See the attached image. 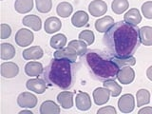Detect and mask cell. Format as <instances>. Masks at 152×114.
Instances as JSON below:
<instances>
[{"label": "cell", "instance_id": "27", "mask_svg": "<svg viewBox=\"0 0 152 114\" xmlns=\"http://www.w3.org/2000/svg\"><path fill=\"white\" fill-rule=\"evenodd\" d=\"M103 86L104 88H107L109 91H110V95L112 97H118L119 95L122 93V86L119 85L115 80L112 78L107 79L103 81Z\"/></svg>", "mask_w": 152, "mask_h": 114}, {"label": "cell", "instance_id": "32", "mask_svg": "<svg viewBox=\"0 0 152 114\" xmlns=\"http://www.w3.org/2000/svg\"><path fill=\"white\" fill-rule=\"evenodd\" d=\"M129 8V2L127 0H113L111 3V10L114 13L122 14Z\"/></svg>", "mask_w": 152, "mask_h": 114}, {"label": "cell", "instance_id": "39", "mask_svg": "<svg viewBox=\"0 0 152 114\" xmlns=\"http://www.w3.org/2000/svg\"><path fill=\"white\" fill-rule=\"evenodd\" d=\"M146 76L150 81H152V66H150L149 68L146 69Z\"/></svg>", "mask_w": 152, "mask_h": 114}, {"label": "cell", "instance_id": "15", "mask_svg": "<svg viewBox=\"0 0 152 114\" xmlns=\"http://www.w3.org/2000/svg\"><path fill=\"white\" fill-rule=\"evenodd\" d=\"M53 55H54V58L66 59V60L69 61L70 63H74V62H76L77 57H78V55L76 54V52L69 47L63 48V49H60V50H56Z\"/></svg>", "mask_w": 152, "mask_h": 114}, {"label": "cell", "instance_id": "26", "mask_svg": "<svg viewBox=\"0 0 152 114\" xmlns=\"http://www.w3.org/2000/svg\"><path fill=\"white\" fill-rule=\"evenodd\" d=\"M88 46V45L85 41L80 40V39L71 40L69 42V45H68V47L70 48V49H72L78 56H83L84 54L87 53Z\"/></svg>", "mask_w": 152, "mask_h": 114}, {"label": "cell", "instance_id": "8", "mask_svg": "<svg viewBox=\"0 0 152 114\" xmlns=\"http://www.w3.org/2000/svg\"><path fill=\"white\" fill-rule=\"evenodd\" d=\"M0 72L4 78H14L19 73V66L13 62H3L0 66Z\"/></svg>", "mask_w": 152, "mask_h": 114}, {"label": "cell", "instance_id": "14", "mask_svg": "<svg viewBox=\"0 0 152 114\" xmlns=\"http://www.w3.org/2000/svg\"><path fill=\"white\" fill-rule=\"evenodd\" d=\"M43 55H44V51H43L42 48L39 46H32L31 48H28V49L23 50L22 52L23 58L27 61L39 60L42 58Z\"/></svg>", "mask_w": 152, "mask_h": 114}, {"label": "cell", "instance_id": "28", "mask_svg": "<svg viewBox=\"0 0 152 114\" xmlns=\"http://www.w3.org/2000/svg\"><path fill=\"white\" fill-rule=\"evenodd\" d=\"M14 9L18 13L25 14L33 9V0H15Z\"/></svg>", "mask_w": 152, "mask_h": 114}, {"label": "cell", "instance_id": "11", "mask_svg": "<svg viewBox=\"0 0 152 114\" xmlns=\"http://www.w3.org/2000/svg\"><path fill=\"white\" fill-rule=\"evenodd\" d=\"M26 87L30 91H33L37 94H43L47 89V84L44 79L33 78L27 81Z\"/></svg>", "mask_w": 152, "mask_h": 114}, {"label": "cell", "instance_id": "18", "mask_svg": "<svg viewBox=\"0 0 152 114\" xmlns=\"http://www.w3.org/2000/svg\"><path fill=\"white\" fill-rule=\"evenodd\" d=\"M62 28V22L58 17H49L46 19L44 23V30L49 34H53V33L59 31Z\"/></svg>", "mask_w": 152, "mask_h": 114}, {"label": "cell", "instance_id": "33", "mask_svg": "<svg viewBox=\"0 0 152 114\" xmlns=\"http://www.w3.org/2000/svg\"><path fill=\"white\" fill-rule=\"evenodd\" d=\"M36 10L41 13H48L51 11L52 1L51 0H35Z\"/></svg>", "mask_w": 152, "mask_h": 114}, {"label": "cell", "instance_id": "2", "mask_svg": "<svg viewBox=\"0 0 152 114\" xmlns=\"http://www.w3.org/2000/svg\"><path fill=\"white\" fill-rule=\"evenodd\" d=\"M43 79L50 86L62 89H68L72 84V68L70 62L66 59L53 58L44 69Z\"/></svg>", "mask_w": 152, "mask_h": 114}, {"label": "cell", "instance_id": "6", "mask_svg": "<svg viewBox=\"0 0 152 114\" xmlns=\"http://www.w3.org/2000/svg\"><path fill=\"white\" fill-rule=\"evenodd\" d=\"M116 77L122 85H129L135 79V71L130 66H122L119 69Z\"/></svg>", "mask_w": 152, "mask_h": 114}, {"label": "cell", "instance_id": "24", "mask_svg": "<svg viewBox=\"0 0 152 114\" xmlns=\"http://www.w3.org/2000/svg\"><path fill=\"white\" fill-rule=\"evenodd\" d=\"M139 36L141 44L145 46H152V27L144 26L139 28Z\"/></svg>", "mask_w": 152, "mask_h": 114}, {"label": "cell", "instance_id": "34", "mask_svg": "<svg viewBox=\"0 0 152 114\" xmlns=\"http://www.w3.org/2000/svg\"><path fill=\"white\" fill-rule=\"evenodd\" d=\"M78 38L80 40H83L85 41L88 46L92 45L94 43L95 40V35H94V32L90 30H85L82 31L78 35Z\"/></svg>", "mask_w": 152, "mask_h": 114}, {"label": "cell", "instance_id": "23", "mask_svg": "<svg viewBox=\"0 0 152 114\" xmlns=\"http://www.w3.org/2000/svg\"><path fill=\"white\" fill-rule=\"evenodd\" d=\"M60 111V107L55 102L50 101V100L43 102L39 109L40 114H59Z\"/></svg>", "mask_w": 152, "mask_h": 114}, {"label": "cell", "instance_id": "29", "mask_svg": "<svg viewBox=\"0 0 152 114\" xmlns=\"http://www.w3.org/2000/svg\"><path fill=\"white\" fill-rule=\"evenodd\" d=\"M66 42H68V39H66V36L65 34H63V33H57V34H54L50 38V45L52 49L60 50L65 48V46L66 45Z\"/></svg>", "mask_w": 152, "mask_h": 114}, {"label": "cell", "instance_id": "17", "mask_svg": "<svg viewBox=\"0 0 152 114\" xmlns=\"http://www.w3.org/2000/svg\"><path fill=\"white\" fill-rule=\"evenodd\" d=\"M44 71L43 65L38 61L28 62L25 66V73L31 77H38Z\"/></svg>", "mask_w": 152, "mask_h": 114}, {"label": "cell", "instance_id": "38", "mask_svg": "<svg viewBox=\"0 0 152 114\" xmlns=\"http://www.w3.org/2000/svg\"><path fill=\"white\" fill-rule=\"evenodd\" d=\"M139 114H152V107H145L141 108L139 111H138Z\"/></svg>", "mask_w": 152, "mask_h": 114}, {"label": "cell", "instance_id": "19", "mask_svg": "<svg viewBox=\"0 0 152 114\" xmlns=\"http://www.w3.org/2000/svg\"><path fill=\"white\" fill-rule=\"evenodd\" d=\"M57 102L64 109H70L73 107V92L62 91L57 95Z\"/></svg>", "mask_w": 152, "mask_h": 114}, {"label": "cell", "instance_id": "21", "mask_svg": "<svg viewBox=\"0 0 152 114\" xmlns=\"http://www.w3.org/2000/svg\"><path fill=\"white\" fill-rule=\"evenodd\" d=\"M110 59L115 63L119 68L126 66H134L136 64V59L133 55H127V56H119L115 54H109Z\"/></svg>", "mask_w": 152, "mask_h": 114}, {"label": "cell", "instance_id": "5", "mask_svg": "<svg viewBox=\"0 0 152 114\" xmlns=\"http://www.w3.org/2000/svg\"><path fill=\"white\" fill-rule=\"evenodd\" d=\"M118 108L122 113H130L135 108V99L130 93L124 94L118 100Z\"/></svg>", "mask_w": 152, "mask_h": 114}, {"label": "cell", "instance_id": "22", "mask_svg": "<svg viewBox=\"0 0 152 114\" xmlns=\"http://www.w3.org/2000/svg\"><path fill=\"white\" fill-rule=\"evenodd\" d=\"M88 14L85 11H77L71 16V24L75 28H82L88 22Z\"/></svg>", "mask_w": 152, "mask_h": 114}, {"label": "cell", "instance_id": "36", "mask_svg": "<svg viewBox=\"0 0 152 114\" xmlns=\"http://www.w3.org/2000/svg\"><path fill=\"white\" fill-rule=\"evenodd\" d=\"M0 28H1V31H0V35H1V39H7L12 34V28L10 27L8 24L2 23L0 25Z\"/></svg>", "mask_w": 152, "mask_h": 114}, {"label": "cell", "instance_id": "31", "mask_svg": "<svg viewBox=\"0 0 152 114\" xmlns=\"http://www.w3.org/2000/svg\"><path fill=\"white\" fill-rule=\"evenodd\" d=\"M137 107H141L145 104H148L150 102V92L147 89L141 88L136 93Z\"/></svg>", "mask_w": 152, "mask_h": 114}, {"label": "cell", "instance_id": "30", "mask_svg": "<svg viewBox=\"0 0 152 114\" xmlns=\"http://www.w3.org/2000/svg\"><path fill=\"white\" fill-rule=\"evenodd\" d=\"M72 12H73V7L69 2H61L57 5L56 12L62 18L69 17V15H71Z\"/></svg>", "mask_w": 152, "mask_h": 114}, {"label": "cell", "instance_id": "40", "mask_svg": "<svg viewBox=\"0 0 152 114\" xmlns=\"http://www.w3.org/2000/svg\"><path fill=\"white\" fill-rule=\"evenodd\" d=\"M25 113H27V114H33L32 111L31 110V108L30 109H23V110H21L20 112H19V114H25Z\"/></svg>", "mask_w": 152, "mask_h": 114}, {"label": "cell", "instance_id": "9", "mask_svg": "<svg viewBox=\"0 0 152 114\" xmlns=\"http://www.w3.org/2000/svg\"><path fill=\"white\" fill-rule=\"evenodd\" d=\"M88 12L94 17H100L107 12V5L103 0H93L88 5Z\"/></svg>", "mask_w": 152, "mask_h": 114}, {"label": "cell", "instance_id": "7", "mask_svg": "<svg viewBox=\"0 0 152 114\" xmlns=\"http://www.w3.org/2000/svg\"><path fill=\"white\" fill-rule=\"evenodd\" d=\"M37 97L31 92H22L17 97V104L22 108H33L37 104Z\"/></svg>", "mask_w": 152, "mask_h": 114}, {"label": "cell", "instance_id": "13", "mask_svg": "<svg viewBox=\"0 0 152 114\" xmlns=\"http://www.w3.org/2000/svg\"><path fill=\"white\" fill-rule=\"evenodd\" d=\"M114 24H115L114 19L111 16L107 15L99 18L95 21V28H96V31L98 32L106 33L114 26Z\"/></svg>", "mask_w": 152, "mask_h": 114}, {"label": "cell", "instance_id": "35", "mask_svg": "<svg viewBox=\"0 0 152 114\" xmlns=\"http://www.w3.org/2000/svg\"><path fill=\"white\" fill-rule=\"evenodd\" d=\"M141 11L146 19H152V1H146L142 5Z\"/></svg>", "mask_w": 152, "mask_h": 114}, {"label": "cell", "instance_id": "20", "mask_svg": "<svg viewBox=\"0 0 152 114\" xmlns=\"http://www.w3.org/2000/svg\"><path fill=\"white\" fill-rule=\"evenodd\" d=\"M23 25H25L28 28H31L32 31H39L42 28V20L39 16L35 15V14H30V15H26L22 19Z\"/></svg>", "mask_w": 152, "mask_h": 114}, {"label": "cell", "instance_id": "4", "mask_svg": "<svg viewBox=\"0 0 152 114\" xmlns=\"http://www.w3.org/2000/svg\"><path fill=\"white\" fill-rule=\"evenodd\" d=\"M14 40H15V43L19 47L25 48L30 46L33 42L34 35H33V32L28 28H20L15 33Z\"/></svg>", "mask_w": 152, "mask_h": 114}, {"label": "cell", "instance_id": "1", "mask_svg": "<svg viewBox=\"0 0 152 114\" xmlns=\"http://www.w3.org/2000/svg\"><path fill=\"white\" fill-rule=\"evenodd\" d=\"M103 42L111 54L133 55L141 44L139 28L125 21H119L104 33Z\"/></svg>", "mask_w": 152, "mask_h": 114}, {"label": "cell", "instance_id": "12", "mask_svg": "<svg viewBox=\"0 0 152 114\" xmlns=\"http://www.w3.org/2000/svg\"><path fill=\"white\" fill-rule=\"evenodd\" d=\"M94 103L97 106H103L109 101L110 98V91L107 88H97L93 90L92 93Z\"/></svg>", "mask_w": 152, "mask_h": 114}, {"label": "cell", "instance_id": "10", "mask_svg": "<svg viewBox=\"0 0 152 114\" xmlns=\"http://www.w3.org/2000/svg\"><path fill=\"white\" fill-rule=\"evenodd\" d=\"M75 104H76V107L81 111L88 110L92 106L91 99H90L88 93L84 92V91H79L75 98Z\"/></svg>", "mask_w": 152, "mask_h": 114}, {"label": "cell", "instance_id": "25", "mask_svg": "<svg viewBox=\"0 0 152 114\" xmlns=\"http://www.w3.org/2000/svg\"><path fill=\"white\" fill-rule=\"evenodd\" d=\"M16 50L10 43H2L0 45V57L2 60H11L15 56Z\"/></svg>", "mask_w": 152, "mask_h": 114}, {"label": "cell", "instance_id": "37", "mask_svg": "<svg viewBox=\"0 0 152 114\" xmlns=\"http://www.w3.org/2000/svg\"><path fill=\"white\" fill-rule=\"evenodd\" d=\"M116 109L114 108V107L112 106H107V107H104L102 108L98 109L97 113L101 114V113H104V114H116Z\"/></svg>", "mask_w": 152, "mask_h": 114}, {"label": "cell", "instance_id": "16", "mask_svg": "<svg viewBox=\"0 0 152 114\" xmlns=\"http://www.w3.org/2000/svg\"><path fill=\"white\" fill-rule=\"evenodd\" d=\"M124 21L131 26L137 27L142 21V15L140 11L136 8L128 10L124 15Z\"/></svg>", "mask_w": 152, "mask_h": 114}, {"label": "cell", "instance_id": "3", "mask_svg": "<svg viewBox=\"0 0 152 114\" xmlns=\"http://www.w3.org/2000/svg\"><path fill=\"white\" fill-rule=\"evenodd\" d=\"M86 63L91 73L97 79L102 81L115 77L119 69H120L110 59V57L107 58L101 52L97 50L87 51Z\"/></svg>", "mask_w": 152, "mask_h": 114}]
</instances>
